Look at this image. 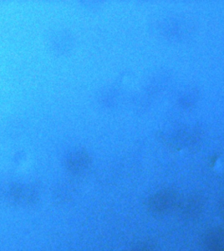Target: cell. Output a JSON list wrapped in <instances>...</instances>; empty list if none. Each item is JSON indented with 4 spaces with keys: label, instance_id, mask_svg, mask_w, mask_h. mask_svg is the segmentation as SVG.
<instances>
[{
    "label": "cell",
    "instance_id": "6da1fadb",
    "mask_svg": "<svg viewBox=\"0 0 224 251\" xmlns=\"http://www.w3.org/2000/svg\"><path fill=\"white\" fill-rule=\"evenodd\" d=\"M87 157L83 155H75L70 160V166L75 171H79L81 169L86 166L87 164Z\"/></svg>",
    "mask_w": 224,
    "mask_h": 251
}]
</instances>
